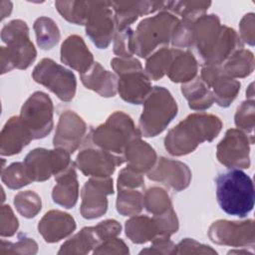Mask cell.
<instances>
[{
    "mask_svg": "<svg viewBox=\"0 0 255 255\" xmlns=\"http://www.w3.org/2000/svg\"><path fill=\"white\" fill-rule=\"evenodd\" d=\"M125 231L127 237L135 244L151 242L159 237L156 221L146 215H133L126 221Z\"/></svg>",
    "mask_w": 255,
    "mask_h": 255,
    "instance_id": "f546056e",
    "label": "cell"
},
{
    "mask_svg": "<svg viewBox=\"0 0 255 255\" xmlns=\"http://www.w3.org/2000/svg\"><path fill=\"white\" fill-rule=\"evenodd\" d=\"M83 143L84 146L79 151L75 164L86 176L109 177L115 172L117 166L124 163L114 154L92 144L88 134Z\"/></svg>",
    "mask_w": 255,
    "mask_h": 255,
    "instance_id": "4fadbf2b",
    "label": "cell"
},
{
    "mask_svg": "<svg viewBox=\"0 0 255 255\" xmlns=\"http://www.w3.org/2000/svg\"><path fill=\"white\" fill-rule=\"evenodd\" d=\"M132 33L133 30L130 27L116 32L114 37V53L118 58L128 59L133 57Z\"/></svg>",
    "mask_w": 255,
    "mask_h": 255,
    "instance_id": "7bdbcfd3",
    "label": "cell"
},
{
    "mask_svg": "<svg viewBox=\"0 0 255 255\" xmlns=\"http://www.w3.org/2000/svg\"><path fill=\"white\" fill-rule=\"evenodd\" d=\"M142 105L138 129L145 137H153L161 133L178 112L177 103L171 93L166 88L159 86L152 87Z\"/></svg>",
    "mask_w": 255,
    "mask_h": 255,
    "instance_id": "8992f818",
    "label": "cell"
},
{
    "mask_svg": "<svg viewBox=\"0 0 255 255\" xmlns=\"http://www.w3.org/2000/svg\"><path fill=\"white\" fill-rule=\"evenodd\" d=\"M23 162L33 182H42L65 170L73 161L71 153L62 147H37L27 153Z\"/></svg>",
    "mask_w": 255,
    "mask_h": 255,
    "instance_id": "9c48e42d",
    "label": "cell"
},
{
    "mask_svg": "<svg viewBox=\"0 0 255 255\" xmlns=\"http://www.w3.org/2000/svg\"><path fill=\"white\" fill-rule=\"evenodd\" d=\"M234 123L238 129L253 135L255 126V102L254 100H246L237 108ZM254 136V135H253Z\"/></svg>",
    "mask_w": 255,
    "mask_h": 255,
    "instance_id": "60d3db41",
    "label": "cell"
},
{
    "mask_svg": "<svg viewBox=\"0 0 255 255\" xmlns=\"http://www.w3.org/2000/svg\"><path fill=\"white\" fill-rule=\"evenodd\" d=\"M228 254H248V255H253L252 252L248 251L247 248H239V249H234V250H230L228 251Z\"/></svg>",
    "mask_w": 255,
    "mask_h": 255,
    "instance_id": "11a10c76",
    "label": "cell"
},
{
    "mask_svg": "<svg viewBox=\"0 0 255 255\" xmlns=\"http://www.w3.org/2000/svg\"><path fill=\"white\" fill-rule=\"evenodd\" d=\"M198 63L189 50L173 48V54L166 75L173 83L185 84L197 77Z\"/></svg>",
    "mask_w": 255,
    "mask_h": 255,
    "instance_id": "4316f807",
    "label": "cell"
},
{
    "mask_svg": "<svg viewBox=\"0 0 255 255\" xmlns=\"http://www.w3.org/2000/svg\"><path fill=\"white\" fill-rule=\"evenodd\" d=\"M54 105L44 92H35L23 104L20 119L34 139L46 137L53 129Z\"/></svg>",
    "mask_w": 255,
    "mask_h": 255,
    "instance_id": "ba28073f",
    "label": "cell"
},
{
    "mask_svg": "<svg viewBox=\"0 0 255 255\" xmlns=\"http://www.w3.org/2000/svg\"><path fill=\"white\" fill-rule=\"evenodd\" d=\"M88 136L92 144L114 154L125 163L128 143L140 137L141 133L128 115L117 111L110 115L104 124L92 129Z\"/></svg>",
    "mask_w": 255,
    "mask_h": 255,
    "instance_id": "277c9868",
    "label": "cell"
},
{
    "mask_svg": "<svg viewBox=\"0 0 255 255\" xmlns=\"http://www.w3.org/2000/svg\"><path fill=\"white\" fill-rule=\"evenodd\" d=\"M117 31L129 28L138 17L165 10L167 1H111Z\"/></svg>",
    "mask_w": 255,
    "mask_h": 255,
    "instance_id": "d6986e66",
    "label": "cell"
},
{
    "mask_svg": "<svg viewBox=\"0 0 255 255\" xmlns=\"http://www.w3.org/2000/svg\"><path fill=\"white\" fill-rule=\"evenodd\" d=\"M128 245L117 237H111L103 241L93 251V254H128Z\"/></svg>",
    "mask_w": 255,
    "mask_h": 255,
    "instance_id": "c3c4849f",
    "label": "cell"
},
{
    "mask_svg": "<svg viewBox=\"0 0 255 255\" xmlns=\"http://www.w3.org/2000/svg\"><path fill=\"white\" fill-rule=\"evenodd\" d=\"M55 7L68 22L85 26L91 8V1H56Z\"/></svg>",
    "mask_w": 255,
    "mask_h": 255,
    "instance_id": "d590c367",
    "label": "cell"
},
{
    "mask_svg": "<svg viewBox=\"0 0 255 255\" xmlns=\"http://www.w3.org/2000/svg\"><path fill=\"white\" fill-rule=\"evenodd\" d=\"M74 217L62 210L46 212L38 223V231L47 243H56L70 236L76 230Z\"/></svg>",
    "mask_w": 255,
    "mask_h": 255,
    "instance_id": "ffe728a7",
    "label": "cell"
},
{
    "mask_svg": "<svg viewBox=\"0 0 255 255\" xmlns=\"http://www.w3.org/2000/svg\"><path fill=\"white\" fill-rule=\"evenodd\" d=\"M254 143V136L238 128H229L216 147L218 161L229 168H249L250 145Z\"/></svg>",
    "mask_w": 255,
    "mask_h": 255,
    "instance_id": "8fae6325",
    "label": "cell"
},
{
    "mask_svg": "<svg viewBox=\"0 0 255 255\" xmlns=\"http://www.w3.org/2000/svg\"><path fill=\"white\" fill-rule=\"evenodd\" d=\"M222 127V121L217 116L204 112L190 114L167 131L164 147L171 155H186L200 143L212 141L220 133Z\"/></svg>",
    "mask_w": 255,
    "mask_h": 255,
    "instance_id": "6da1fadb",
    "label": "cell"
},
{
    "mask_svg": "<svg viewBox=\"0 0 255 255\" xmlns=\"http://www.w3.org/2000/svg\"><path fill=\"white\" fill-rule=\"evenodd\" d=\"M76 168L75 161H73L69 167L54 176L56 184L52 190V199L58 205L68 209L73 208L79 198V181Z\"/></svg>",
    "mask_w": 255,
    "mask_h": 255,
    "instance_id": "cb8c5ba5",
    "label": "cell"
},
{
    "mask_svg": "<svg viewBox=\"0 0 255 255\" xmlns=\"http://www.w3.org/2000/svg\"><path fill=\"white\" fill-rule=\"evenodd\" d=\"M114 193V181L109 177H90L81 191V215L85 219H96L108 210V195Z\"/></svg>",
    "mask_w": 255,
    "mask_h": 255,
    "instance_id": "5bb4252c",
    "label": "cell"
},
{
    "mask_svg": "<svg viewBox=\"0 0 255 255\" xmlns=\"http://www.w3.org/2000/svg\"><path fill=\"white\" fill-rule=\"evenodd\" d=\"M87 129L86 122L77 113L70 110L63 112L53 137L54 147H62L71 154L74 153L83 144Z\"/></svg>",
    "mask_w": 255,
    "mask_h": 255,
    "instance_id": "2e32d148",
    "label": "cell"
},
{
    "mask_svg": "<svg viewBox=\"0 0 255 255\" xmlns=\"http://www.w3.org/2000/svg\"><path fill=\"white\" fill-rule=\"evenodd\" d=\"M199 77L211 89L214 102L221 108H228L240 92V82L226 75L222 65H203Z\"/></svg>",
    "mask_w": 255,
    "mask_h": 255,
    "instance_id": "9a60e30c",
    "label": "cell"
},
{
    "mask_svg": "<svg viewBox=\"0 0 255 255\" xmlns=\"http://www.w3.org/2000/svg\"><path fill=\"white\" fill-rule=\"evenodd\" d=\"M147 177L175 191H181L189 186L192 174L189 167L182 161L161 156L147 172Z\"/></svg>",
    "mask_w": 255,
    "mask_h": 255,
    "instance_id": "e0dca14e",
    "label": "cell"
},
{
    "mask_svg": "<svg viewBox=\"0 0 255 255\" xmlns=\"http://www.w3.org/2000/svg\"><path fill=\"white\" fill-rule=\"evenodd\" d=\"M179 18L166 10L142 19L132 33V51L139 58L149 57L159 46L168 45Z\"/></svg>",
    "mask_w": 255,
    "mask_h": 255,
    "instance_id": "5b68a950",
    "label": "cell"
},
{
    "mask_svg": "<svg viewBox=\"0 0 255 255\" xmlns=\"http://www.w3.org/2000/svg\"><path fill=\"white\" fill-rule=\"evenodd\" d=\"M96 227L101 234L103 241L111 237H117L122 232V225L115 219H106L101 221L96 225Z\"/></svg>",
    "mask_w": 255,
    "mask_h": 255,
    "instance_id": "f5cc1de1",
    "label": "cell"
},
{
    "mask_svg": "<svg viewBox=\"0 0 255 255\" xmlns=\"http://www.w3.org/2000/svg\"><path fill=\"white\" fill-rule=\"evenodd\" d=\"M0 7H1V20H3L4 18L10 15L13 6L10 1H1Z\"/></svg>",
    "mask_w": 255,
    "mask_h": 255,
    "instance_id": "db71d44e",
    "label": "cell"
},
{
    "mask_svg": "<svg viewBox=\"0 0 255 255\" xmlns=\"http://www.w3.org/2000/svg\"><path fill=\"white\" fill-rule=\"evenodd\" d=\"M246 98L247 100H254V88H253V83H251L247 90H246Z\"/></svg>",
    "mask_w": 255,
    "mask_h": 255,
    "instance_id": "9f6ffc18",
    "label": "cell"
},
{
    "mask_svg": "<svg viewBox=\"0 0 255 255\" xmlns=\"http://www.w3.org/2000/svg\"><path fill=\"white\" fill-rule=\"evenodd\" d=\"M221 27L220 19L215 14H204L193 21L190 48L202 63H204L216 43Z\"/></svg>",
    "mask_w": 255,
    "mask_h": 255,
    "instance_id": "ac0fdd59",
    "label": "cell"
},
{
    "mask_svg": "<svg viewBox=\"0 0 255 255\" xmlns=\"http://www.w3.org/2000/svg\"><path fill=\"white\" fill-rule=\"evenodd\" d=\"M116 207L117 211L123 216L139 214L143 208L142 189L118 187Z\"/></svg>",
    "mask_w": 255,
    "mask_h": 255,
    "instance_id": "836d02e7",
    "label": "cell"
},
{
    "mask_svg": "<svg viewBox=\"0 0 255 255\" xmlns=\"http://www.w3.org/2000/svg\"><path fill=\"white\" fill-rule=\"evenodd\" d=\"M173 54V48L162 47L146 58L144 72L150 80L158 81L166 75Z\"/></svg>",
    "mask_w": 255,
    "mask_h": 255,
    "instance_id": "e575fe53",
    "label": "cell"
},
{
    "mask_svg": "<svg viewBox=\"0 0 255 255\" xmlns=\"http://www.w3.org/2000/svg\"><path fill=\"white\" fill-rule=\"evenodd\" d=\"M19 228V221L14 214L12 208L8 204L1 206V219H0V235L1 237L13 236Z\"/></svg>",
    "mask_w": 255,
    "mask_h": 255,
    "instance_id": "f6af8a7d",
    "label": "cell"
},
{
    "mask_svg": "<svg viewBox=\"0 0 255 255\" xmlns=\"http://www.w3.org/2000/svg\"><path fill=\"white\" fill-rule=\"evenodd\" d=\"M118 94L120 97L131 105L143 104L152 89L150 79L144 70H133L118 76Z\"/></svg>",
    "mask_w": 255,
    "mask_h": 255,
    "instance_id": "44dd1931",
    "label": "cell"
},
{
    "mask_svg": "<svg viewBox=\"0 0 255 255\" xmlns=\"http://www.w3.org/2000/svg\"><path fill=\"white\" fill-rule=\"evenodd\" d=\"M157 155L154 148L141 139L136 137L130 140L125 150V162L127 166L136 172H148L155 164Z\"/></svg>",
    "mask_w": 255,
    "mask_h": 255,
    "instance_id": "484cf974",
    "label": "cell"
},
{
    "mask_svg": "<svg viewBox=\"0 0 255 255\" xmlns=\"http://www.w3.org/2000/svg\"><path fill=\"white\" fill-rule=\"evenodd\" d=\"M61 62L81 74L87 72L95 63L94 56L79 35H70L61 45Z\"/></svg>",
    "mask_w": 255,
    "mask_h": 255,
    "instance_id": "7402d4cb",
    "label": "cell"
},
{
    "mask_svg": "<svg viewBox=\"0 0 255 255\" xmlns=\"http://www.w3.org/2000/svg\"><path fill=\"white\" fill-rule=\"evenodd\" d=\"M239 37L242 43L254 46L255 43V17L254 13L245 14L239 23Z\"/></svg>",
    "mask_w": 255,
    "mask_h": 255,
    "instance_id": "681fc988",
    "label": "cell"
},
{
    "mask_svg": "<svg viewBox=\"0 0 255 255\" xmlns=\"http://www.w3.org/2000/svg\"><path fill=\"white\" fill-rule=\"evenodd\" d=\"M143 207L152 215H159L173 208L167 191L159 186H152L143 193Z\"/></svg>",
    "mask_w": 255,
    "mask_h": 255,
    "instance_id": "74e56055",
    "label": "cell"
},
{
    "mask_svg": "<svg viewBox=\"0 0 255 255\" xmlns=\"http://www.w3.org/2000/svg\"><path fill=\"white\" fill-rule=\"evenodd\" d=\"M243 48V43L237 32L222 25L219 37L203 65H222L234 52Z\"/></svg>",
    "mask_w": 255,
    "mask_h": 255,
    "instance_id": "83f0119b",
    "label": "cell"
},
{
    "mask_svg": "<svg viewBox=\"0 0 255 255\" xmlns=\"http://www.w3.org/2000/svg\"><path fill=\"white\" fill-rule=\"evenodd\" d=\"M194 20L189 19H179V22L175 26L172 36L171 45L177 49L190 48L191 47V34H192V24Z\"/></svg>",
    "mask_w": 255,
    "mask_h": 255,
    "instance_id": "ee69618b",
    "label": "cell"
},
{
    "mask_svg": "<svg viewBox=\"0 0 255 255\" xmlns=\"http://www.w3.org/2000/svg\"><path fill=\"white\" fill-rule=\"evenodd\" d=\"M14 205L20 215L30 219L41 211L42 199L40 195L33 190L19 191L14 196Z\"/></svg>",
    "mask_w": 255,
    "mask_h": 255,
    "instance_id": "ab89813d",
    "label": "cell"
},
{
    "mask_svg": "<svg viewBox=\"0 0 255 255\" xmlns=\"http://www.w3.org/2000/svg\"><path fill=\"white\" fill-rule=\"evenodd\" d=\"M1 40L6 47H1V74L13 69L29 68L37 57V51L30 40L29 28L25 21L14 19L1 30Z\"/></svg>",
    "mask_w": 255,
    "mask_h": 255,
    "instance_id": "3957f363",
    "label": "cell"
},
{
    "mask_svg": "<svg viewBox=\"0 0 255 255\" xmlns=\"http://www.w3.org/2000/svg\"><path fill=\"white\" fill-rule=\"evenodd\" d=\"M82 84L104 98H113L118 94V76L106 70L99 62L80 75Z\"/></svg>",
    "mask_w": 255,
    "mask_h": 255,
    "instance_id": "d4e9b609",
    "label": "cell"
},
{
    "mask_svg": "<svg viewBox=\"0 0 255 255\" xmlns=\"http://www.w3.org/2000/svg\"><path fill=\"white\" fill-rule=\"evenodd\" d=\"M209 239L218 245L234 248H253L255 245V222L253 219L231 221L219 219L208 228Z\"/></svg>",
    "mask_w": 255,
    "mask_h": 255,
    "instance_id": "30bf717a",
    "label": "cell"
},
{
    "mask_svg": "<svg viewBox=\"0 0 255 255\" xmlns=\"http://www.w3.org/2000/svg\"><path fill=\"white\" fill-rule=\"evenodd\" d=\"M32 78L63 102L72 101L76 95L77 79L75 74L50 58L42 59L35 66Z\"/></svg>",
    "mask_w": 255,
    "mask_h": 255,
    "instance_id": "52a82bcc",
    "label": "cell"
},
{
    "mask_svg": "<svg viewBox=\"0 0 255 255\" xmlns=\"http://www.w3.org/2000/svg\"><path fill=\"white\" fill-rule=\"evenodd\" d=\"M111 67L113 68L115 74L117 76H121L125 73L133 71V70H139L143 69L141 66V63L136 58H128V59H123V58H113L111 60Z\"/></svg>",
    "mask_w": 255,
    "mask_h": 255,
    "instance_id": "816d5d0a",
    "label": "cell"
},
{
    "mask_svg": "<svg viewBox=\"0 0 255 255\" xmlns=\"http://www.w3.org/2000/svg\"><path fill=\"white\" fill-rule=\"evenodd\" d=\"M254 54L241 48L234 52L223 64L222 68L226 75L233 79H242L250 76L254 71Z\"/></svg>",
    "mask_w": 255,
    "mask_h": 255,
    "instance_id": "1f68e13d",
    "label": "cell"
},
{
    "mask_svg": "<svg viewBox=\"0 0 255 255\" xmlns=\"http://www.w3.org/2000/svg\"><path fill=\"white\" fill-rule=\"evenodd\" d=\"M174 254H217L208 245L197 242L192 238H183L175 245Z\"/></svg>",
    "mask_w": 255,
    "mask_h": 255,
    "instance_id": "bcb514c9",
    "label": "cell"
},
{
    "mask_svg": "<svg viewBox=\"0 0 255 255\" xmlns=\"http://www.w3.org/2000/svg\"><path fill=\"white\" fill-rule=\"evenodd\" d=\"M118 187L143 189L144 178L142 173L136 172L128 166L122 168L118 176Z\"/></svg>",
    "mask_w": 255,
    "mask_h": 255,
    "instance_id": "7dc6e473",
    "label": "cell"
},
{
    "mask_svg": "<svg viewBox=\"0 0 255 255\" xmlns=\"http://www.w3.org/2000/svg\"><path fill=\"white\" fill-rule=\"evenodd\" d=\"M38 252L37 242L26 235L19 237L17 242H9L4 239L0 241V255L8 254H36Z\"/></svg>",
    "mask_w": 255,
    "mask_h": 255,
    "instance_id": "b9f144b4",
    "label": "cell"
},
{
    "mask_svg": "<svg viewBox=\"0 0 255 255\" xmlns=\"http://www.w3.org/2000/svg\"><path fill=\"white\" fill-rule=\"evenodd\" d=\"M180 90L188 103V107L193 111H205L214 103L211 89L199 76L195 77L190 82L182 84Z\"/></svg>",
    "mask_w": 255,
    "mask_h": 255,
    "instance_id": "4dcf8cb0",
    "label": "cell"
},
{
    "mask_svg": "<svg viewBox=\"0 0 255 255\" xmlns=\"http://www.w3.org/2000/svg\"><path fill=\"white\" fill-rule=\"evenodd\" d=\"M86 34L99 49H107L117 32L115 14L111 1H91L85 23Z\"/></svg>",
    "mask_w": 255,
    "mask_h": 255,
    "instance_id": "7c38bea8",
    "label": "cell"
},
{
    "mask_svg": "<svg viewBox=\"0 0 255 255\" xmlns=\"http://www.w3.org/2000/svg\"><path fill=\"white\" fill-rule=\"evenodd\" d=\"M210 1H167L166 11L181 19L196 20L211 6Z\"/></svg>",
    "mask_w": 255,
    "mask_h": 255,
    "instance_id": "8d00e7d4",
    "label": "cell"
},
{
    "mask_svg": "<svg viewBox=\"0 0 255 255\" xmlns=\"http://www.w3.org/2000/svg\"><path fill=\"white\" fill-rule=\"evenodd\" d=\"M103 242L96 225L86 226L78 233L65 241L58 251V254H88L93 252Z\"/></svg>",
    "mask_w": 255,
    "mask_h": 255,
    "instance_id": "f1b7e54d",
    "label": "cell"
},
{
    "mask_svg": "<svg viewBox=\"0 0 255 255\" xmlns=\"http://www.w3.org/2000/svg\"><path fill=\"white\" fill-rule=\"evenodd\" d=\"M216 198L227 214L243 218L254 207L255 191L251 177L238 168H230L215 178Z\"/></svg>",
    "mask_w": 255,
    "mask_h": 255,
    "instance_id": "7a4b0ae2",
    "label": "cell"
},
{
    "mask_svg": "<svg viewBox=\"0 0 255 255\" xmlns=\"http://www.w3.org/2000/svg\"><path fill=\"white\" fill-rule=\"evenodd\" d=\"M34 139L19 116L11 117L0 133V153L4 156L18 154Z\"/></svg>",
    "mask_w": 255,
    "mask_h": 255,
    "instance_id": "603a6c76",
    "label": "cell"
},
{
    "mask_svg": "<svg viewBox=\"0 0 255 255\" xmlns=\"http://www.w3.org/2000/svg\"><path fill=\"white\" fill-rule=\"evenodd\" d=\"M33 29L36 35L37 45L42 50L53 49L61 39V33L56 22L47 17L41 16L37 18L33 24Z\"/></svg>",
    "mask_w": 255,
    "mask_h": 255,
    "instance_id": "d6a6232c",
    "label": "cell"
},
{
    "mask_svg": "<svg viewBox=\"0 0 255 255\" xmlns=\"http://www.w3.org/2000/svg\"><path fill=\"white\" fill-rule=\"evenodd\" d=\"M175 245L169 237L159 236L151 241V245L142 249L139 254H174Z\"/></svg>",
    "mask_w": 255,
    "mask_h": 255,
    "instance_id": "f907efd6",
    "label": "cell"
},
{
    "mask_svg": "<svg viewBox=\"0 0 255 255\" xmlns=\"http://www.w3.org/2000/svg\"><path fill=\"white\" fill-rule=\"evenodd\" d=\"M1 179L10 189H19L33 182L24 162H13L1 169Z\"/></svg>",
    "mask_w": 255,
    "mask_h": 255,
    "instance_id": "f35d334b",
    "label": "cell"
}]
</instances>
